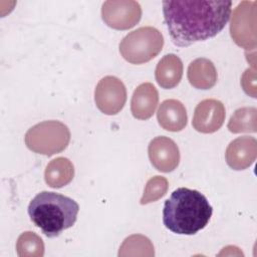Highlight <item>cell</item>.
Segmentation results:
<instances>
[{"label":"cell","mask_w":257,"mask_h":257,"mask_svg":"<svg viewBox=\"0 0 257 257\" xmlns=\"http://www.w3.org/2000/svg\"><path fill=\"white\" fill-rule=\"evenodd\" d=\"M164 20L173 43L188 47L215 37L228 23L231 1H163Z\"/></svg>","instance_id":"1"},{"label":"cell","mask_w":257,"mask_h":257,"mask_svg":"<svg viewBox=\"0 0 257 257\" xmlns=\"http://www.w3.org/2000/svg\"><path fill=\"white\" fill-rule=\"evenodd\" d=\"M213 213L207 198L197 190L179 188L165 201L163 223L179 235H194L204 229Z\"/></svg>","instance_id":"2"},{"label":"cell","mask_w":257,"mask_h":257,"mask_svg":"<svg viewBox=\"0 0 257 257\" xmlns=\"http://www.w3.org/2000/svg\"><path fill=\"white\" fill-rule=\"evenodd\" d=\"M78 204L64 195L43 191L29 203L28 215L33 224L48 238L59 236L77 219Z\"/></svg>","instance_id":"3"},{"label":"cell","mask_w":257,"mask_h":257,"mask_svg":"<svg viewBox=\"0 0 257 257\" xmlns=\"http://www.w3.org/2000/svg\"><path fill=\"white\" fill-rule=\"evenodd\" d=\"M163 46V34L155 27L145 26L130 32L120 41L119 52L127 62L143 64L155 58Z\"/></svg>","instance_id":"4"},{"label":"cell","mask_w":257,"mask_h":257,"mask_svg":"<svg viewBox=\"0 0 257 257\" xmlns=\"http://www.w3.org/2000/svg\"><path fill=\"white\" fill-rule=\"evenodd\" d=\"M70 141L68 127L58 120H46L30 127L25 135L26 147L37 154L52 156L64 151Z\"/></svg>","instance_id":"5"},{"label":"cell","mask_w":257,"mask_h":257,"mask_svg":"<svg viewBox=\"0 0 257 257\" xmlns=\"http://www.w3.org/2000/svg\"><path fill=\"white\" fill-rule=\"evenodd\" d=\"M256 1H242L235 8L230 34L235 43L246 49L256 47Z\"/></svg>","instance_id":"6"},{"label":"cell","mask_w":257,"mask_h":257,"mask_svg":"<svg viewBox=\"0 0 257 257\" xmlns=\"http://www.w3.org/2000/svg\"><path fill=\"white\" fill-rule=\"evenodd\" d=\"M103 22L117 30H126L139 23L142 17V8L137 1L120 0L105 1L101 6Z\"/></svg>","instance_id":"7"},{"label":"cell","mask_w":257,"mask_h":257,"mask_svg":"<svg viewBox=\"0 0 257 257\" xmlns=\"http://www.w3.org/2000/svg\"><path fill=\"white\" fill-rule=\"evenodd\" d=\"M126 89L123 82L115 76H105L99 80L94 90V101L104 114L118 113L124 106Z\"/></svg>","instance_id":"8"},{"label":"cell","mask_w":257,"mask_h":257,"mask_svg":"<svg viewBox=\"0 0 257 257\" xmlns=\"http://www.w3.org/2000/svg\"><path fill=\"white\" fill-rule=\"evenodd\" d=\"M225 115V106L220 100L204 99L195 108L192 124L197 132L212 134L222 126Z\"/></svg>","instance_id":"9"},{"label":"cell","mask_w":257,"mask_h":257,"mask_svg":"<svg viewBox=\"0 0 257 257\" xmlns=\"http://www.w3.org/2000/svg\"><path fill=\"white\" fill-rule=\"evenodd\" d=\"M148 153L152 165L163 173L174 171L180 163V151L177 144L164 136L151 141Z\"/></svg>","instance_id":"10"},{"label":"cell","mask_w":257,"mask_h":257,"mask_svg":"<svg viewBox=\"0 0 257 257\" xmlns=\"http://www.w3.org/2000/svg\"><path fill=\"white\" fill-rule=\"evenodd\" d=\"M257 156V142L252 137H240L232 141L225 153V159L230 168L236 171L249 168Z\"/></svg>","instance_id":"11"},{"label":"cell","mask_w":257,"mask_h":257,"mask_svg":"<svg viewBox=\"0 0 257 257\" xmlns=\"http://www.w3.org/2000/svg\"><path fill=\"white\" fill-rule=\"evenodd\" d=\"M159 93L157 88L150 82L139 85L134 91L131 110L133 115L138 119L150 118L158 105Z\"/></svg>","instance_id":"12"},{"label":"cell","mask_w":257,"mask_h":257,"mask_svg":"<svg viewBox=\"0 0 257 257\" xmlns=\"http://www.w3.org/2000/svg\"><path fill=\"white\" fill-rule=\"evenodd\" d=\"M157 118L159 124L169 132H180L188 121L187 110L184 104L177 99L163 101L158 109Z\"/></svg>","instance_id":"13"},{"label":"cell","mask_w":257,"mask_h":257,"mask_svg":"<svg viewBox=\"0 0 257 257\" xmlns=\"http://www.w3.org/2000/svg\"><path fill=\"white\" fill-rule=\"evenodd\" d=\"M158 84L165 88H174L183 76V62L176 54L165 55L158 63L155 71Z\"/></svg>","instance_id":"14"},{"label":"cell","mask_w":257,"mask_h":257,"mask_svg":"<svg viewBox=\"0 0 257 257\" xmlns=\"http://www.w3.org/2000/svg\"><path fill=\"white\" fill-rule=\"evenodd\" d=\"M188 79L198 89H210L217 82V70L213 62L207 58H197L188 67Z\"/></svg>","instance_id":"15"},{"label":"cell","mask_w":257,"mask_h":257,"mask_svg":"<svg viewBox=\"0 0 257 257\" xmlns=\"http://www.w3.org/2000/svg\"><path fill=\"white\" fill-rule=\"evenodd\" d=\"M74 177L72 163L63 157L52 160L45 169L44 179L46 184L54 189L62 188L69 184Z\"/></svg>","instance_id":"16"},{"label":"cell","mask_w":257,"mask_h":257,"mask_svg":"<svg viewBox=\"0 0 257 257\" xmlns=\"http://www.w3.org/2000/svg\"><path fill=\"white\" fill-rule=\"evenodd\" d=\"M257 110L255 107L238 108L230 117L228 128L233 134L256 133Z\"/></svg>","instance_id":"17"},{"label":"cell","mask_w":257,"mask_h":257,"mask_svg":"<svg viewBox=\"0 0 257 257\" xmlns=\"http://www.w3.org/2000/svg\"><path fill=\"white\" fill-rule=\"evenodd\" d=\"M16 250L20 257H42L44 255V244L37 234L27 231L19 236Z\"/></svg>","instance_id":"18"},{"label":"cell","mask_w":257,"mask_h":257,"mask_svg":"<svg viewBox=\"0 0 257 257\" xmlns=\"http://www.w3.org/2000/svg\"><path fill=\"white\" fill-rule=\"evenodd\" d=\"M154 246L150 239L143 235H132L121 244L118 256L148 255L154 256Z\"/></svg>","instance_id":"19"},{"label":"cell","mask_w":257,"mask_h":257,"mask_svg":"<svg viewBox=\"0 0 257 257\" xmlns=\"http://www.w3.org/2000/svg\"><path fill=\"white\" fill-rule=\"evenodd\" d=\"M169 189L168 180L161 176H155L150 179L145 187L144 195L141 199V204L146 205L161 199L166 195Z\"/></svg>","instance_id":"20"}]
</instances>
